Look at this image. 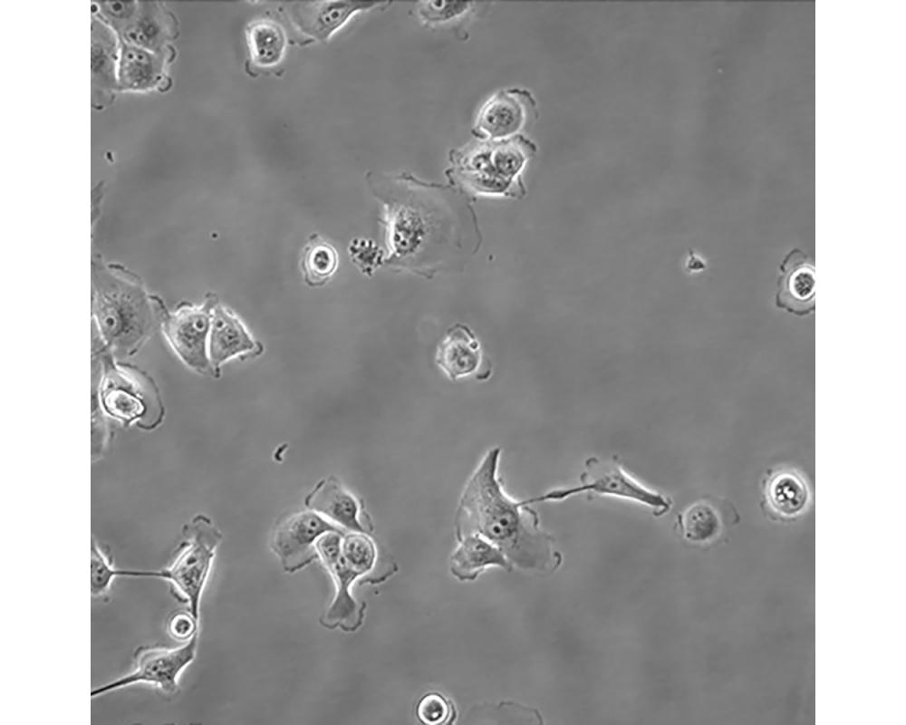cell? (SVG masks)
I'll use <instances>...</instances> for the list:
<instances>
[{
	"label": "cell",
	"instance_id": "cell-1",
	"mask_svg": "<svg viewBox=\"0 0 906 725\" xmlns=\"http://www.w3.org/2000/svg\"><path fill=\"white\" fill-rule=\"evenodd\" d=\"M502 449L494 447L483 456L460 494L454 517L457 540L478 535L496 546L512 566L535 568L550 550V537L538 526L531 508L544 502L542 494L515 499L505 490L498 475Z\"/></svg>",
	"mask_w": 906,
	"mask_h": 725
},
{
	"label": "cell",
	"instance_id": "cell-2",
	"mask_svg": "<svg viewBox=\"0 0 906 725\" xmlns=\"http://www.w3.org/2000/svg\"><path fill=\"white\" fill-rule=\"evenodd\" d=\"M93 314L106 343L132 353L149 334L152 314L142 288L128 276L97 265L92 270Z\"/></svg>",
	"mask_w": 906,
	"mask_h": 725
},
{
	"label": "cell",
	"instance_id": "cell-3",
	"mask_svg": "<svg viewBox=\"0 0 906 725\" xmlns=\"http://www.w3.org/2000/svg\"><path fill=\"white\" fill-rule=\"evenodd\" d=\"M184 539L172 562L155 570V578L170 584L172 595L187 604V609L199 620L202 593L210 574L222 533L205 515H197L183 527Z\"/></svg>",
	"mask_w": 906,
	"mask_h": 725
},
{
	"label": "cell",
	"instance_id": "cell-4",
	"mask_svg": "<svg viewBox=\"0 0 906 725\" xmlns=\"http://www.w3.org/2000/svg\"><path fill=\"white\" fill-rule=\"evenodd\" d=\"M535 152V144L523 134L496 141L476 140L449 151L448 169L476 179L522 186V171Z\"/></svg>",
	"mask_w": 906,
	"mask_h": 725
},
{
	"label": "cell",
	"instance_id": "cell-5",
	"mask_svg": "<svg viewBox=\"0 0 906 725\" xmlns=\"http://www.w3.org/2000/svg\"><path fill=\"white\" fill-rule=\"evenodd\" d=\"M579 481L576 486L545 492L547 501H561L587 493L636 502L651 508L658 516L671 508L669 498L644 486L615 460H605L596 456L588 458Z\"/></svg>",
	"mask_w": 906,
	"mask_h": 725
},
{
	"label": "cell",
	"instance_id": "cell-6",
	"mask_svg": "<svg viewBox=\"0 0 906 725\" xmlns=\"http://www.w3.org/2000/svg\"><path fill=\"white\" fill-rule=\"evenodd\" d=\"M198 634L181 646H139L133 653L132 670L105 684L93 688L91 698L135 684L144 683L156 687L166 695H174L179 689L178 680L182 672L194 661Z\"/></svg>",
	"mask_w": 906,
	"mask_h": 725
},
{
	"label": "cell",
	"instance_id": "cell-7",
	"mask_svg": "<svg viewBox=\"0 0 906 725\" xmlns=\"http://www.w3.org/2000/svg\"><path fill=\"white\" fill-rule=\"evenodd\" d=\"M343 534L337 531L324 533L314 545L318 558L331 575L335 586L334 597L321 624L328 629L355 632L362 624L366 604L357 602L352 594V585L362 575L342 555Z\"/></svg>",
	"mask_w": 906,
	"mask_h": 725
},
{
	"label": "cell",
	"instance_id": "cell-8",
	"mask_svg": "<svg viewBox=\"0 0 906 725\" xmlns=\"http://www.w3.org/2000/svg\"><path fill=\"white\" fill-rule=\"evenodd\" d=\"M218 301L208 294L200 305H183L173 313H165L162 327L166 337L179 358L198 373L218 378L212 367L207 343L212 312Z\"/></svg>",
	"mask_w": 906,
	"mask_h": 725
},
{
	"label": "cell",
	"instance_id": "cell-9",
	"mask_svg": "<svg viewBox=\"0 0 906 725\" xmlns=\"http://www.w3.org/2000/svg\"><path fill=\"white\" fill-rule=\"evenodd\" d=\"M533 116L536 103L531 92L516 87L500 89L480 107L471 133L481 141L507 140L522 134Z\"/></svg>",
	"mask_w": 906,
	"mask_h": 725
},
{
	"label": "cell",
	"instance_id": "cell-10",
	"mask_svg": "<svg viewBox=\"0 0 906 725\" xmlns=\"http://www.w3.org/2000/svg\"><path fill=\"white\" fill-rule=\"evenodd\" d=\"M330 531L347 532L318 513H294L280 522L273 533L271 549L285 572L294 573L318 558L316 540Z\"/></svg>",
	"mask_w": 906,
	"mask_h": 725
},
{
	"label": "cell",
	"instance_id": "cell-11",
	"mask_svg": "<svg viewBox=\"0 0 906 725\" xmlns=\"http://www.w3.org/2000/svg\"><path fill=\"white\" fill-rule=\"evenodd\" d=\"M305 507L347 532L371 534L363 506L334 476L321 479L304 498Z\"/></svg>",
	"mask_w": 906,
	"mask_h": 725
},
{
	"label": "cell",
	"instance_id": "cell-12",
	"mask_svg": "<svg viewBox=\"0 0 906 725\" xmlns=\"http://www.w3.org/2000/svg\"><path fill=\"white\" fill-rule=\"evenodd\" d=\"M92 102L95 108L111 103L118 86L120 39L116 33L96 14L91 25Z\"/></svg>",
	"mask_w": 906,
	"mask_h": 725
},
{
	"label": "cell",
	"instance_id": "cell-13",
	"mask_svg": "<svg viewBox=\"0 0 906 725\" xmlns=\"http://www.w3.org/2000/svg\"><path fill=\"white\" fill-rule=\"evenodd\" d=\"M776 304L793 314H809L814 309L815 272L807 255L793 249L780 266Z\"/></svg>",
	"mask_w": 906,
	"mask_h": 725
},
{
	"label": "cell",
	"instance_id": "cell-14",
	"mask_svg": "<svg viewBox=\"0 0 906 725\" xmlns=\"http://www.w3.org/2000/svg\"><path fill=\"white\" fill-rule=\"evenodd\" d=\"M177 29V20L164 3L139 1L135 14L118 37L146 50L164 53L170 50Z\"/></svg>",
	"mask_w": 906,
	"mask_h": 725
},
{
	"label": "cell",
	"instance_id": "cell-15",
	"mask_svg": "<svg viewBox=\"0 0 906 725\" xmlns=\"http://www.w3.org/2000/svg\"><path fill=\"white\" fill-rule=\"evenodd\" d=\"M435 362L450 381L468 376H476L481 381L487 379L481 372L484 359L480 343L463 324L448 330L438 345Z\"/></svg>",
	"mask_w": 906,
	"mask_h": 725
},
{
	"label": "cell",
	"instance_id": "cell-16",
	"mask_svg": "<svg viewBox=\"0 0 906 725\" xmlns=\"http://www.w3.org/2000/svg\"><path fill=\"white\" fill-rule=\"evenodd\" d=\"M170 58V50L154 53L120 40L119 92H147L159 87Z\"/></svg>",
	"mask_w": 906,
	"mask_h": 725
},
{
	"label": "cell",
	"instance_id": "cell-17",
	"mask_svg": "<svg viewBox=\"0 0 906 725\" xmlns=\"http://www.w3.org/2000/svg\"><path fill=\"white\" fill-rule=\"evenodd\" d=\"M392 2H317L302 4L294 11V20L306 34L328 39L355 14L371 9H387Z\"/></svg>",
	"mask_w": 906,
	"mask_h": 725
},
{
	"label": "cell",
	"instance_id": "cell-18",
	"mask_svg": "<svg viewBox=\"0 0 906 725\" xmlns=\"http://www.w3.org/2000/svg\"><path fill=\"white\" fill-rule=\"evenodd\" d=\"M257 344L242 322L220 304L212 312L207 343L210 363L218 378L220 366L226 361L242 354L257 353Z\"/></svg>",
	"mask_w": 906,
	"mask_h": 725
},
{
	"label": "cell",
	"instance_id": "cell-19",
	"mask_svg": "<svg viewBox=\"0 0 906 725\" xmlns=\"http://www.w3.org/2000/svg\"><path fill=\"white\" fill-rule=\"evenodd\" d=\"M449 566L451 574L459 581L475 580L489 567H500L507 572L513 567L496 546L476 534L458 539Z\"/></svg>",
	"mask_w": 906,
	"mask_h": 725
},
{
	"label": "cell",
	"instance_id": "cell-20",
	"mask_svg": "<svg viewBox=\"0 0 906 725\" xmlns=\"http://www.w3.org/2000/svg\"><path fill=\"white\" fill-rule=\"evenodd\" d=\"M766 494L771 508L786 517L800 514L809 499L806 482L793 470L776 472L767 481Z\"/></svg>",
	"mask_w": 906,
	"mask_h": 725
},
{
	"label": "cell",
	"instance_id": "cell-21",
	"mask_svg": "<svg viewBox=\"0 0 906 725\" xmlns=\"http://www.w3.org/2000/svg\"><path fill=\"white\" fill-rule=\"evenodd\" d=\"M101 400L108 413L125 422L140 418L145 412L144 403L133 385L117 370H111L104 379Z\"/></svg>",
	"mask_w": 906,
	"mask_h": 725
},
{
	"label": "cell",
	"instance_id": "cell-22",
	"mask_svg": "<svg viewBox=\"0 0 906 725\" xmlns=\"http://www.w3.org/2000/svg\"><path fill=\"white\" fill-rule=\"evenodd\" d=\"M246 31L254 63L262 67L276 65L286 48V37L280 25L270 21H258Z\"/></svg>",
	"mask_w": 906,
	"mask_h": 725
},
{
	"label": "cell",
	"instance_id": "cell-23",
	"mask_svg": "<svg viewBox=\"0 0 906 725\" xmlns=\"http://www.w3.org/2000/svg\"><path fill=\"white\" fill-rule=\"evenodd\" d=\"M337 266L338 253L335 248L318 235H312L301 258L305 283L310 286L324 285Z\"/></svg>",
	"mask_w": 906,
	"mask_h": 725
},
{
	"label": "cell",
	"instance_id": "cell-24",
	"mask_svg": "<svg viewBox=\"0 0 906 725\" xmlns=\"http://www.w3.org/2000/svg\"><path fill=\"white\" fill-rule=\"evenodd\" d=\"M678 524L683 537L697 544L714 539L721 530V520L717 510L704 500L694 502L684 508L678 516Z\"/></svg>",
	"mask_w": 906,
	"mask_h": 725
},
{
	"label": "cell",
	"instance_id": "cell-25",
	"mask_svg": "<svg viewBox=\"0 0 906 725\" xmlns=\"http://www.w3.org/2000/svg\"><path fill=\"white\" fill-rule=\"evenodd\" d=\"M117 576L145 577L146 570L118 569L114 567L112 556L100 547L92 539L91 549V594L92 597H101L111 589Z\"/></svg>",
	"mask_w": 906,
	"mask_h": 725
},
{
	"label": "cell",
	"instance_id": "cell-26",
	"mask_svg": "<svg viewBox=\"0 0 906 725\" xmlns=\"http://www.w3.org/2000/svg\"><path fill=\"white\" fill-rule=\"evenodd\" d=\"M476 2L420 1L415 11L420 22L429 27L440 26L471 15L476 10Z\"/></svg>",
	"mask_w": 906,
	"mask_h": 725
},
{
	"label": "cell",
	"instance_id": "cell-27",
	"mask_svg": "<svg viewBox=\"0 0 906 725\" xmlns=\"http://www.w3.org/2000/svg\"><path fill=\"white\" fill-rule=\"evenodd\" d=\"M341 551L346 562L362 576L372 572L378 559V548L371 534L345 532Z\"/></svg>",
	"mask_w": 906,
	"mask_h": 725
},
{
	"label": "cell",
	"instance_id": "cell-28",
	"mask_svg": "<svg viewBox=\"0 0 906 725\" xmlns=\"http://www.w3.org/2000/svg\"><path fill=\"white\" fill-rule=\"evenodd\" d=\"M418 719L425 724L439 725L452 723L456 717L454 704L439 692L423 695L416 706Z\"/></svg>",
	"mask_w": 906,
	"mask_h": 725
},
{
	"label": "cell",
	"instance_id": "cell-29",
	"mask_svg": "<svg viewBox=\"0 0 906 725\" xmlns=\"http://www.w3.org/2000/svg\"><path fill=\"white\" fill-rule=\"evenodd\" d=\"M99 18L109 25L117 35L129 24L138 8L139 1L131 2H98L94 3Z\"/></svg>",
	"mask_w": 906,
	"mask_h": 725
},
{
	"label": "cell",
	"instance_id": "cell-30",
	"mask_svg": "<svg viewBox=\"0 0 906 725\" xmlns=\"http://www.w3.org/2000/svg\"><path fill=\"white\" fill-rule=\"evenodd\" d=\"M351 259L367 275H371L381 263L382 251L371 240L355 239L349 246Z\"/></svg>",
	"mask_w": 906,
	"mask_h": 725
},
{
	"label": "cell",
	"instance_id": "cell-31",
	"mask_svg": "<svg viewBox=\"0 0 906 725\" xmlns=\"http://www.w3.org/2000/svg\"><path fill=\"white\" fill-rule=\"evenodd\" d=\"M199 620L188 610L172 613L167 621V633L177 642L187 643L198 634Z\"/></svg>",
	"mask_w": 906,
	"mask_h": 725
}]
</instances>
